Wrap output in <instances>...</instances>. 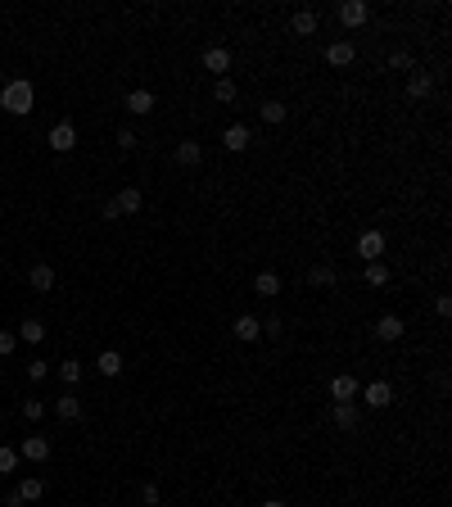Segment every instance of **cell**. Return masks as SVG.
Segmentation results:
<instances>
[{
    "label": "cell",
    "mask_w": 452,
    "mask_h": 507,
    "mask_svg": "<svg viewBox=\"0 0 452 507\" xmlns=\"http://www.w3.org/2000/svg\"><path fill=\"white\" fill-rule=\"evenodd\" d=\"M41 417H45L41 399H23V422H41Z\"/></svg>",
    "instance_id": "f546056e"
},
{
    "label": "cell",
    "mask_w": 452,
    "mask_h": 507,
    "mask_svg": "<svg viewBox=\"0 0 452 507\" xmlns=\"http://www.w3.org/2000/svg\"><path fill=\"white\" fill-rule=\"evenodd\" d=\"M254 294L276 299V294H281V272H258V276H254Z\"/></svg>",
    "instance_id": "7c38bea8"
},
{
    "label": "cell",
    "mask_w": 452,
    "mask_h": 507,
    "mask_svg": "<svg viewBox=\"0 0 452 507\" xmlns=\"http://www.w3.org/2000/svg\"><path fill=\"white\" fill-rule=\"evenodd\" d=\"M222 145L231 150V155H245V150L254 145V131H249L245 122H231V127L222 131Z\"/></svg>",
    "instance_id": "3957f363"
},
{
    "label": "cell",
    "mask_w": 452,
    "mask_h": 507,
    "mask_svg": "<svg viewBox=\"0 0 452 507\" xmlns=\"http://www.w3.org/2000/svg\"><path fill=\"white\" fill-rule=\"evenodd\" d=\"M100 217H104V222H118V217H122V213H118V204H113V199H109V204H104V208H100Z\"/></svg>",
    "instance_id": "74e56055"
},
{
    "label": "cell",
    "mask_w": 452,
    "mask_h": 507,
    "mask_svg": "<svg viewBox=\"0 0 452 507\" xmlns=\"http://www.w3.org/2000/svg\"><path fill=\"white\" fill-rule=\"evenodd\" d=\"M389 69H393V73H407V69H411V55H407V50H393V55H389Z\"/></svg>",
    "instance_id": "1f68e13d"
},
{
    "label": "cell",
    "mask_w": 452,
    "mask_h": 507,
    "mask_svg": "<svg viewBox=\"0 0 452 507\" xmlns=\"http://www.w3.org/2000/svg\"><path fill=\"white\" fill-rule=\"evenodd\" d=\"M435 308H439V317H452V299H448V294H439Z\"/></svg>",
    "instance_id": "f35d334b"
},
{
    "label": "cell",
    "mask_w": 452,
    "mask_h": 507,
    "mask_svg": "<svg viewBox=\"0 0 452 507\" xmlns=\"http://www.w3.org/2000/svg\"><path fill=\"white\" fill-rule=\"evenodd\" d=\"M177 164L181 168H199L204 164V145H199V141H181L177 145Z\"/></svg>",
    "instance_id": "8fae6325"
},
{
    "label": "cell",
    "mask_w": 452,
    "mask_h": 507,
    "mask_svg": "<svg viewBox=\"0 0 452 507\" xmlns=\"http://www.w3.org/2000/svg\"><path fill=\"white\" fill-rule=\"evenodd\" d=\"M50 150H54V155H68V150H77V127H73L68 118L50 127Z\"/></svg>",
    "instance_id": "7a4b0ae2"
},
{
    "label": "cell",
    "mask_w": 452,
    "mask_h": 507,
    "mask_svg": "<svg viewBox=\"0 0 452 507\" xmlns=\"http://www.w3.org/2000/svg\"><path fill=\"white\" fill-rule=\"evenodd\" d=\"M18 457H23V462H45V457H50V439L45 435H27L23 444H18Z\"/></svg>",
    "instance_id": "8992f818"
},
{
    "label": "cell",
    "mask_w": 452,
    "mask_h": 507,
    "mask_svg": "<svg viewBox=\"0 0 452 507\" xmlns=\"http://www.w3.org/2000/svg\"><path fill=\"white\" fill-rule=\"evenodd\" d=\"M140 503H145V507H159V485H140Z\"/></svg>",
    "instance_id": "e575fe53"
},
{
    "label": "cell",
    "mask_w": 452,
    "mask_h": 507,
    "mask_svg": "<svg viewBox=\"0 0 452 507\" xmlns=\"http://www.w3.org/2000/svg\"><path fill=\"white\" fill-rule=\"evenodd\" d=\"M204 69H208V73H217V78H226V69H231V50H222V45H208V50H204Z\"/></svg>",
    "instance_id": "30bf717a"
},
{
    "label": "cell",
    "mask_w": 452,
    "mask_h": 507,
    "mask_svg": "<svg viewBox=\"0 0 452 507\" xmlns=\"http://www.w3.org/2000/svg\"><path fill=\"white\" fill-rule=\"evenodd\" d=\"M367 18H371V5H367V0H344V5H340V23L344 27H362Z\"/></svg>",
    "instance_id": "52a82bcc"
},
{
    "label": "cell",
    "mask_w": 452,
    "mask_h": 507,
    "mask_svg": "<svg viewBox=\"0 0 452 507\" xmlns=\"http://www.w3.org/2000/svg\"><path fill=\"white\" fill-rule=\"evenodd\" d=\"M294 32H299V36H312L316 32V14H312V9H299V14H294Z\"/></svg>",
    "instance_id": "d4e9b609"
},
{
    "label": "cell",
    "mask_w": 452,
    "mask_h": 507,
    "mask_svg": "<svg viewBox=\"0 0 452 507\" xmlns=\"http://www.w3.org/2000/svg\"><path fill=\"white\" fill-rule=\"evenodd\" d=\"M281 331H285V327H281V317H267V322H263V336H272V340H281Z\"/></svg>",
    "instance_id": "d590c367"
},
{
    "label": "cell",
    "mask_w": 452,
    "mask_h": 507,
    "mask_svg": "<svg viewBox=\"0 0 452 507\" xmlns=\"http://www.w3.org/2000/svg\"><path fill=\"white\" fill-rule=\"evenodd\" d=\"M127 109H131V113H150V109H154V91H145V86H136V91L127 95Z\"/></svg>",
    "instance_id": "ffe728a7"
},
{
    "label": "cell",
    "mask_w": 452,
    "mask_h": 507,
    "mask_svg": "<svg viewBox=\"0 0 452 507\" xmlns=\"http://www.w3.org/2000/svg\"><path fill=\"white\" fill-rule=\"evenodd\" d=\"M335 426L340 430H358V422H362V413H358V404H335Z\"/></svg>",
    "instance_id": "5bb4252c"
},
{
    "label": "cell",
    "mask_w": 452,
    "mask_h": 507,
    "mask_svg": "<svg viewBox=\"0 0 452 507\" xmlns=\"http://www.w3.org/2000/svg\"><path fill=\"white\" fill-rule=\"evenodd\" d=\"M41 494H45V485L36 480V476H27V480L18 485V499H23V503H36V499H41Z\"/></svg>",
    "instance_id": "603a6c76"
},
{
    "label": "cell",
    "mask_w": 452,
    "mask_h": 507,
    "mask_svg": "<svg viewBox=\"0 0 452 507\" xmlns=\"http://www.w3.org/2000/svg\"><path fill=\"white\" fill-rule=\"evenodd\" d=\"M353 55H358V50H353V41H335L330 50H326V64H335V69H349Z\"/></svg>",
    "instance_id": "2e32d148"
},
{
    "label": "cell",
    "mask_w": 452,
    "mask_h": 507,
    "mask_svg": "<svg viewBox=\"0 0 452 507\" xmlns=\"http://www.w3.org/2000/svg\"><path fill=\"white\" fill-rule=\"evenodd\" d=\"M18 340H27V344H41V340H45V327H41L36 317H27L23 327H18Z\"/></svg>",
    "instance_id": "44dd1931"
},
{
    "label": "cell",
    "mask_w": 452,
    "mask_h": 507,
    "mask_svg": "<svg viewBox=\"0 0 452 507\" xmlns=\"http://www.w3.org/2000/svg\"><path fill=\"white\" fill-rule=\"evenodd\" d=\"M358 394H362V385H358V376H349V371H340V376L330 380V399L335 404H353Z\"/></svg>",
    "instance_id": "277c9868"
},
{
    "label": "cell",
    "mask_w": 452,
    "mask_h": 507,
    "mask_svg": "<svg viewBox=\"0 0 452 507\" xmlns=\"http://www.w3.org/2000/svg\"><path fill=\"white\" fill-rule=\"evenodd\" d=\"M32 104H36V91H32V82H27V78L5 82V91H0V109H5V113L23 118V113H32Z\"/></svg>",
    "instance_id": "6da1fadb"
},
{
    "label": "cell",
    "mask_w": 452,
    "mask_h": 507,
    "mask_svg": "<svg viewBox=\"0 0 452 507\" xmlns=\"http://www.w3.org/2000/svg\"><path fill=\"white\" fill-rule=\"evenodd\" d=\"M258 507H285L281 499H267V503H258Z\"/></svg>",
    "instance_id": "ab89813d"
},
{
    "label": "cell",
    "mask_w": 452,
    "mask_h": 507,
    "mask_svg": "<svg viewBox=\"0 0 452 507\" xmlns=\"http://www.w3.org/2000/svg\"><path fill=\"white\" fill-rule=\"evenodd\" d=\"M402 317H393V313H384V317L376 322V340H402Z\"/></svg>",
    "instance_id": "9a60e30c"
},
{
    "label": "cell",
    "mask_w": 452,
    "mask_h": 507,
    "mask_svg": "<svg viewBox=\"0 0 452 507\" xmlns=\"http://www.w3.org/2000/svg\"><path fill=\"white\" fill-rule=\"evenodd\" d=\"M59 380H64V385H77V380H82V362H77V358H64L59 362Z\"/></svg>",
    "instance_id": "484cf974"
},
{
    "label": "cell",
    "mask_w": 452,
    "mask_h": 507,
    "mask_svg": "<svg viewBox=\"0 0 452 507\" xmlns=\"http://www.w3.org/2000/svg\"><path fill=\"white\" fill-rule=\"evenodd\" d=\"M54 417H59V422H77V417H82V399H77V394L54 399Z\"/></svg>",
    "instance_id": "e0dca14e"
},
{
    "label": "cell",
    "mask_w": 452,
    "mask_h": 507,
    "mask_svg": "<svg viewBox=\"0 0 452 507\" xmlns=\"http://www.w3.org/2000/svg\"><path fill=\"white\" fill-rule=\"evenodd\" d=\"M14 344H18L14 331H0V358H9V353H14Z\"/></svg>",
    "instance_id": "836d02e7"
},
{
    "label": "cell",
    "mask_w": 452,
    "mask_h": 507,
    "mask_svg": "<svg viewBox=\"0 0 452 507\" xmlns=\"http://www.w3.org/2000/svg\"><path fill=\"white\" fill-rule=\"evenodd\" d=\"M367 285H389V267L384 263H367Z\"/></svg>",
    "instance_id": "f1b7e54d"
},
{
    "label": "cell",
    "mask_w": 452,
    "mask_h": 507,
    "mask_svg": "<svg viewBox=\"0 0 452 507\" xmlns=\"http://www.w3.org/2000/svg\"><path fill=\"white\" fill-rule=\"evenodd\" d=\"M430 91H435V78H430V73H411L407 78V95L411 100H425Z\"/></svg>",
    "instance_id": "ac0fdd59"
},
{
    "label": "cell",
    "mask_w": 452,
    "mask_h": 507,
    "mask_svg": "<svg viewBox=\"0 0 452 507\" xmlns=\"http://www.w3.org/2000/svg\"><path fill=\"white\" fill-rule=\"evenodd\" d=\"M231 331H235V340H258V336H263V322H258L254 317V313H245V317H235V327H231Z\"/></svg>",
    "instance_id": "4fadbf2b"
},
{
    "label": "cell",
    "mask_w": 452,
    "mask_h": 507,
    "mask_svg": "<svg viewBox=\"0 0 452 507\" xmlns=\"http://www.w3.org/2000/svg\"><path fill=\"white\" fill-rule=\"evenodd\" d=\"M113 204H118V213H140V204H145V199H140L136 186H127V190H118V199H113Z\"/></svg>",
    "instance_id": "d6986e66"
},
{
    "label": "cell",
    "mask_w": 452,
    "mask_h": 507,
    "mask_svg": "<svg viewBox=\"0 0 452 507\" xmlns=\"http://www.w3.org/2000/svg\"><path fill=\"white\" fill-rule=\"evenodd\" d=\"M100 371H104V376H118V371H122V353L118 349H104L100 353Z\"/></svg>",
    "instance_id": "cb8c5ba5"
},
{
    "label": "cell",
    "mask_w": 452,
    "mask_h": 507,
    "mask_svg": "<svg viewBox=\"0 0 452 507\" xmlns=\"http://www.w3.org/2000/svg\"><path fill=\"white\" fill-rule=\"evenodd\" d=\"M384 254V231H362L358 236V258L362 263H380Z\"/></svg>",
    "instance_id": "5b68a950"
},
{
    "label": "cell",
    "mask_w": 452,
    "mask_h": 507,
    "mask_svg": "<svg viewBox=\"0 0 452 507\" xmlns=\"http://www.w3.org/2000/svg\"><path fill=\"white\" fill-rule=\"evenodd\" d=\"M258 113H263V122H285V113H290V109H285L281 100H263V109H258Z\"/></svg>",
    "instance_id": "4316f807"
},
{
    "label": "cell",
    "mask_w": 452,
    "mask_h": 507,
    "mask_svg": "<svg viewBox=\"0 0 452 507\" xmlns=\"http://www.w3.org/2000/svg\"><path fill=\"white\" fill-rule=\"evenodd\" d=\"M362 399H367V408H389L393 404V385L389 380H371V385L362 390Z\"/></svg>",
    "instance_id": "9c48e42d"
},
{
    "label": "cell",
    "mask_w": 452,
    "mask_h": 507,
    "mask_svg": "<svg viewBox=\"0 0 452 507\" xmlns=\"http://www.w3.org/2000/svg\"><path fill=\"white\" fill-rule=\"evenodd\" d=\"M14 466H18V448H5V444H0V476L14 471Z\"/></svg>",
    "instance_id": "4dcf8cb0"
},
{
    "label": "cell",
    "mask_w": 452,
    "mask_h": 507,
    "mask_svg": "<svg viewBox=\"0 0 452 507\" xmlns=\"http://www.w3.org/2000/svg\"><path fill=\"white\" fill-rule=\"evenodd\" d=\"M307 281H312L316 285V290H330V285H335V267H312V272H307Z\"/></svg>",
    "instance_id": "7402d4cb"
},
{
    "label": "cell",
    "mask_w": 452,
    "mask_h": 507,
    "mask_svg": "<svg viewBox=\"0 0 452 507\" xmlns=\"http://www.w3.org/2000/svg\"><path fill=\"white\" fill-rule=\"evenodd\" d=\"M27 285H32L36 294H50L54 290V267L50 263H32L27 267Z\"/></svg>",
    "instance_id": "ba28073f"
},
{
    "label": "cell",
    "mask_w": 452,
    "mask_h": 507,
    "mask_svg": "<svg viewBox=\"0 0 452 507\" xmlns=\"http://www.w3.org/2000/svg\"><path fill=\"white\" fill-rule=\"evenodd\" d=\"M235 95H240L235 82H231V78H217V86H213V100H217V104H231Z\"/></svg>",
    "instance_id": "83f0119b"
},
{
    "label": "cell",
    "mask_w": 452,
    "mask_h": 507,
    "mask_svg": "<svg viewBox=\"0 0 452 507\" xmlns=\"http://www.w3.org/2000/svg\"><path fill=\"white\" fill-rule=\"evenodd\" d=\"M45 376H50V362H41V358L27 362V380H45Z\"/></svg>",
    "instance_id": "d6a6232c"
},
{
    "label": "cell",
    "mask_w": 452,
    "mask_h": 507,
    "mask_svg": "<svg viewBox=\"0 0 452 507\" xmlns=\"http://www.w3.org/2000/svg\"><path fill=\"white\" fill-rule=\"evenodd\" d=\"M118 150H136V131L122 127V131H118Z\"/></svg>",
    "instance_id": "8d00e7d4"
}]
</instances>
